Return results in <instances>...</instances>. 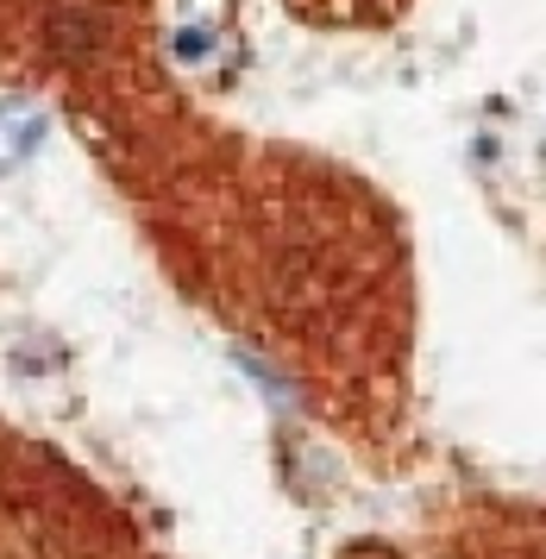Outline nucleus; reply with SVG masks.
<instances>
[{"instance_id":"obj_1","label":"nucleus","mask_w":546,"mask_h":559,"mask_svg":"<svg viewBox=\"0 0 546 559\" xmlns=\"http://www.w3.org/2000/svg\"><path fill=\"white\" fill-rule=\"evenodd\" d=\"M45 139V114L32 102H0V170H13L20 157H32V145Z\"/></svg>"}]
</instances>
